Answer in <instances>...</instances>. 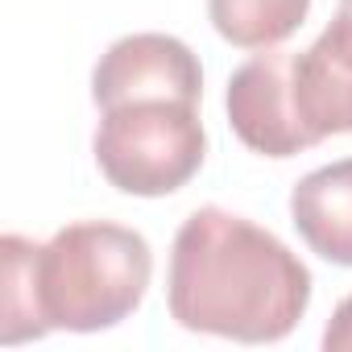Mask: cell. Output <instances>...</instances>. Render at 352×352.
<instances>
[{
	"mask_svg": "<svg viewBox=\"0 0 352 352\" xmlns=\"http://www.w3.org/2000/svg\"><path fill=\"white\" fill-rule=\"evenodd\" d=\"M166 302L187 331L274 344L307 315L311 270L270 228L224 208H199L174 236Z\"/></svg>",
	"mask_w": 352,
	"mask_h": 352,
	"instance_id": "6da1fadb",
	"label": "cell"
},
{
	"mask_svg": "<svg viewBox=\"0 0 352 352\" xmlns=\"http://www.w3.org/2000/svg\"><path fill=\"white\" fill-rule=\"evenodd\" d=\"M153 278L149 241L112 220L58 228L38 253V286L50 331H104L124 323Z\"/></svg>",
	"mask_w": 352,
	"mask_h": 352,
	"instance_id": "7a4b0ae2",
	"label": "cell"
},
{
	"mask_svg": "<svg viewBox=\"0 0 352 352\" xmlns=\"http://www.w3.org/2000/svg\"><path fill=\"white\" fill-rule=\"evenodd\" d=\"M100 174L124 195L157 199L187 187L208 153V133L195 104L129 100L104 108L91 141Z\"/></svg>",
	"mask_w": 352,
	"mask_h": 352,
	"instance_id": "3957f363",
	"label": "cell"
},
{
	"mask_svg": "<svg viewBox=\"0 0 352 352\" xmlns=\"http://www.w3.org/2000/svg\"><path fill=\"white\" fill-rule=\"evenodd\" d=\"M228 124L253 153L265 157H294L315 145L294 104V50L270 46L232 71Z\"/></svg>",
	"mask_w": 352,
	"mask_h": 352,
	"instance_id": "277c9868",
	"label": "cell"
},
{
	"mask_svg": "<svg viewBox=\"0 0 352 352\" xmlns=\"http://www.w3.org/2000/svg\"><path fill=\"white\" fill-rule=\"evenodd\" d=\"M204 71L187 42L170 34H129L100 54L91 71L96 108H116L129 100H183L199 104Z\"/></svg>",
	"mask_w": 352,
	"mask_h": 352,
	"instance_id": "5b68a950",
	"label": "cell"
},
{
	"mask_svg": "<svg viewBox=\"0 0 352 352\" xmlns=\"http://www.w3.org/2000/svg\"><path fill=\"white\" fill-rule=\"evenodd\" d=\"M290 220L311 253L352 265V157L311 170L290 191Z\"/></svg>",
	"mask_w": 352,
	"mask_h": 352,
	"instance_id": "8992f818",
	"label": "cell"
},
{
	"mask_svg": "<svg viewBox=\"0 0 352 352\" xmlns=\"http://www.w3.org/2000/svg\"><path fill=\"white\" fill-rule=\"evenodd\" d=\"M294 104L315 145L323 137L352 133V71L319 42L294 54Z\"/></svg>",
	"mask_w": 352,
	"mask_h": 352,
	"instance_id": "52a82bcc",
	"label": "cell"
},
{
	"mask_svg": "<svg viewBox=\"0 0 352 352\" xmlns=\"http://www.w3.org/2000/svg\"><path fill=\"white\" fill-rule=\"evenodd\" d=\"M38 253L42 245L30 236L9 232L0 241L5 257V286H0V340L5 344H25L42 340L50 331L46 311H42V286H38Z\"/></svg>",
	"mask_w": 352,
	"mask_h": 352,
	"instance_id": "ba28073f",
	"label": "cell"
},
{
	"mask_svg": "<svg viewBox=\"0 0 352 352\" xmlns=\"http://www.w3.org/2000/svg\"><path fill=\"white\" fill-rule=\"evenodd\" d=\"M311 13V0H208L216 34L241 50H270L286 42Z\"/></svg>",
	"mask_w": 352,
	"mask_h": 352,
	"instance_id": "9c48e42d",
	"label": "cell"
},
{
	"mask_svg": "<svg viewBox=\"0 0 352 352\" xmlns=\"http://www.w3.org/2000/svg\"><path fill=\"white\" fill-rule=\"evenodd\" d=\"M336 63H344L348 71H352V0H340L336 5V17H331V25L315 38Z\"/></svg>",
	"mask_w": 352,
	"mask_h": 352,
	"instance_id": "30bf717a",
	"label": "cell"
},
{
	"mask_svg": "<svg viewBox=\"0 0 352 352\" xmlns=\"http://www.w3.org/2000/svg\"><path fill=\"white\" fill-rule=\"evenodd\" d=\"M323 348L327 352H352V294L331 311V319L323 327Z\"/></svg>",
	"mask_w": 352,
	"mask_h": 352,
	"instance_id": "8fae6325",
	"label": "cell"
}]
</instances>
